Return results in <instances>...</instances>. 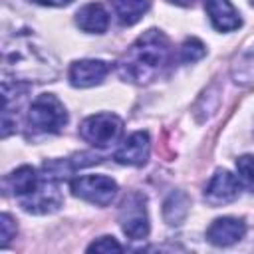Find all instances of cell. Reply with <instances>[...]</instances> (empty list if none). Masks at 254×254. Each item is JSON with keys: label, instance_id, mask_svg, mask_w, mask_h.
I'll use <instances>...</instances> for the list:
<instances>
[{"label": "cell", "instance_id": "1", "mask_svg": "<svg viewBox=\"0 0 254 254\" xmlns=\"http://www.w3.org/2000/svg\"><path fill=\"white\" fill-rule=\"evenodd\" d=\"M169 38L161 30L143 32L117 62L119 77L137 85L151 83L169 62Z\"/></svg>", "mask_w": 254, "mask_h": 254}, {"label": "cell", "instance_id": "2", "mask_svg": "<svg viewBox=\"0 0 254 254\" xmlns=\"http://www.w3.org/2000/svg\"><path fill=\"white\" fill-rule=\"evenodd\" d=\"M4 73H14L16 81H46L58 73L56 60L30 36H16L4 44Z\"/></svg>", "mask_w": 254, "mask_h": 254}, {"label": "cell", "instance_id": "3", "mask_svg": "<svg viewBox=\"0 0 254 254\" xmlns=\"http://www.w3.org/2000/svg\"><path fill=\"white\" fill-rule=\"evenodd\" d=\"M26 123L32 129V133L54 135V133H60L67 123V111L56 95L42 93L32 101Z\"/></svg>", "mask_w": 254, "mask_h": 254}, {"label": "cell", "instance_id": "4", "mask_svg": "<svg viewBox=\"0 0 254 254\" xmlns=\"http://www.w3.org/2000/svg\"><path fill=\"white\" fill-rule=\"evenodd\" d=\"M123 133V121L115 113H95L81 121L79 135L83 141L97 149H105L119 141Z\"/></svg>", "mask_w": 254, "mask_h": 254}, {"label": "cell", "instance_id": "5", "mask_svg": "<svg viewBox=\"0 0 254 254\" xmlns=\"http://www.w3.org/2000/svg\"><path fill=\"white\" fill-rule=\"evenodd\" d=\"M119 224L127 238L143 240L149 234L147 196L143 192H129L119 206Z\"/></svg>", "mask_w": 254, "mask_h": 254}, {"label": "cell", "instance_id": "6", "mask_svg": "<svg viewBox=\"0 0 254 254\" xmlns=\"http://www.w3.org/2000/svg\"><path fill=\"white\" fill-rule=\"evenodd\" d=\"M71 192L91 204L107 206L117 194V183L105 175H83L71 181Z\"/></svg>", "mask_w": 254, "mask_h": 254}, {"label": "cell", "instance_id": "7", "mask_svg": "<svg viewBox=\"0 0 254 254\" xmlns=\"http://www.w3.org/2000/svg\"><path fill=\"white\" fill-rule=\"evenodd\" d=\"M20 206L26 210V212H32V214H48V212H54L62 206L64 202V196L60 192V187L56 183V179L52 177H46L40 181L38 189L22 198H18Z\"/></svg>", "mask_w": 254, "mask_h": 254}, {"label": "cell", "instance_id": "8", "mask_svg": "<svg viewBox=\"0 0 254 254\" xmlns=\"http://www.w3.org/2000/svg\"><path fill=\"white\" fill-rule=\"evenodd\" d=\"M240 194V181L228 171H216L204 187V200L210 206H224L234 202Z\"/></svg>", "mask_w": 254, "mask_h": 254}, {"label": "cell", "instance_id": "9", "mask_svg": "<svg viewBox=\"0 0 254 254\" xmlns=\"http://www.w3.org/2000/svg\"><path fill=\"white\" fill-rule=\"evenodd\" d=\"M111 65L101 60H79L69 65L67 77L73 87H93L105 79Z\"/></svg>", "mask_w": 254, "mask_h": 254}, {"label": "cell", "instance_id": "10", "mask_svg": "<svg viewBox=\"0 0 254 254\" xmlns=\"http://www.w3.org/2000/svg\"><path fill=\"white\" fill-rule=\"evenodd\" d=\"M149 151H151V143H149V135L145 131H135L133 135H129L115 151L113 159L121 165H131V167H141L147 163L149 159Z\"/></svg>", "mask_w": 254, "mask_h": 254}, {"label": "cell", "instance_id": "11", "mask_svg": "<svg viewBox=\"0 0 254 254\" xmlns=\"http://www.w3.org/2000/svg\"><path fill=\"white\" fill-rule=\"evenodd\" d=\"M246 234V224L240 218L232 216H222L216 218L208 228H206V238L214 246H230L238 242Z\"/></svg>", "mask_w": 254, "mask_h": 254}, {"label": "cell", "instance_id": "12", "mask_svg": "<svg viewBox=\"0 0 254 254\" xmlns=\"http://www.w3.org/2000/svg\"><path fill=\"white\" fill-rule=\"evenodd\" d=\"M204 8L210 18V24L218 32H234L242 24L240 14L230 4V0H204Z\"/></svg>", "mask_w": 254, "mask_h": 254}, {"label": "cell", "instance_id": "13", "mask_svg": "<svg viewBox=\"0 0 254 254\" xmlns=\"http://www.w3.org/2000/svg\"><path fill=\"white\" fill-rule=\"evenodd\" d=\"M75 24L87 34H103L109 26V14L99 2H89L77 10Z\"/></svg>", "mask_w": 254, "mask_h": 254}, {"label": "cell", "instance_id": "14", "mask_svg": "<svg viewBox=\"0 0 254 254\" xmlns=\"http://www.w3.org/2000/svg\"><path fill=\"white\" fill-rule=\"evenodd\" d=\"M109 4L115 18L123 26L137 24L151 8V0H109Z\"/></svg>", "mask_w": 254, "mask_h": 254}, {"label": "cell", "instance_id": "15", "mask_svg": "<svg viewBox=\"0 0 254 254\" xmlns=\"http://www.w3.org/2000/svg\"><path fill=\"white\" fill-rule=\"evenodd\" d=\"M40 181H42V179H40V175L36 173V169L24 165V167L16 169V171L6 179V185L10 187V190H12V194H14L16 198H22V196L34 192V190L38 189Z\"/></svg>", "mask_w": 254, "mask_h": 254}, {"label": "cell", "instance_id": "16", "mask_svg": "<svg viewBox=\"0 0 254 254\" xmlns=\"http://www.w3.org/2000/svg\"><path fill=\"white\" fill-rule=\"evenodd\" d=\"M190 198L185 190H173L163 202V216L169 224H181L189 214Z\"/></svg>", "mask_w": 254, "mask_h": 254}, {"label": "cell", "instance_id": "17", "mask_svg": "<svg viewBox=\"0 0 254 254\" xmlns=\"http://www.w3.org/2000/svg\"><path fill=\"white\" fill-rule=\"evenodd\" d=\"M204 44L196 38H187L181 46V62L183 64H192L204 56Z\"/></svg>", "mask_w": 254, "mask_h": 254}, {"label": "cell", "instance_id": "18", "mask_svg": "<svg viewBox=\"0 0 254 254\" xmlns=\"http://www.w3.org/2000/svg\"><path fill=\"white\" fill-rule=\"evenodd\" d=\"M236 171L240 181L254 192V155H242L236 159Z\"/></svg>", "mask_w": 254, "mask_h": 254}, {"label": "cell", "instance_id": "19", "mask_svg": "<svg viewBox=\"0 0 254 254\" xmlns=\"http://www.w3.org/2000/svg\"><path fill=\"white\" fill-rule=\"evenodd\" d=\"M89 252H121V244L113 238V236H101L99 240H95L93 244L87 246Z\"/></svg>", "mask_w": 254, "mask_h": 254}, {"label": "cell", "instance_id": "20", "mask_svg": "<svg viewBox=\"0 0 254 254\" xmlns=\"http://www.w3.org/2000/svg\"><path fill=\"white\" fill-rule=\"evenodd\" d=\"M236 81L240 83H252L254 81V58H246L244 62H238V71L234 69Z\"/></svg>", "mask_w": 254, "mask_h": 254}, {"label": "cell", "instance_id": "21", "mask_svg": "<svg viewBox=\"0 0 254 254\" xmlns=\"http://www.w3.org/2000/svg\"><path fill=\"white\" fill-rule=\"evenodd\" d=\"M0 228H2V246H6L10 240H12V236L16 234V226H14V222H12V218H10V214H2V218H0Z\"/></svg>", "mask_w": 254, "mask_h": 254}, {"label": "cell", "instance_id": "22", "mask_svg": "<svg viewBox=\"0 0 254 254\" xmlns=\"http://www.w3.org/2000/svg\"><path fill=\"white\" fill-rule=\"evenodd\" d=\"M32 2H38L42 6H67L71 4L73 0H32Z\"/></svg>", "mask_w": 254, "mask_h": 254}, {"label": "cell", "instance_id": "23", "mask_svg": "<svg viewBox=\"0 0 254 254\" xmlns=\"http://www.w3.org/2000/svg\"><path fill=\"white\" fill-rule=\"evenodd\" d=\"M169 2H173V4H179V6H192L196 0H169Z\"/></svg>", "mask_w": 254, "mask_h": 254}, {"label": "cell", "instance_id": "24", "mask_svg": "<svg viewBox=\"0 0 254 254\" xmlns=\"http://www.w3.org/2000/svg\"><path fill=\"white\" fill-rule=\"evenodd\" d=\"M250 4H252V6H254V0H250Z\"/></svg>", "mask_w": 254, "mask_h": 254}]
</instances>
